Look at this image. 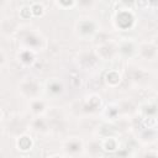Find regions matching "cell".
I'll return each mask as SVG.
<instances>
[{
  "label": "cell",
  "instance_id": "14",
  "mask_svg": "<svg viewBox=\"0 0 158 158\" xmlns=\"http://www.w3.org/2000/svg\"><path fill=\"white\" fill-rule=\"evenodd\" d=\"M77 0H57V2L62 6V7H70Z\"/></svg>",
  "mask_w": 158,
  "mask_h": 158
},
{
  "label": "cell",
  "instance_id": "3",
  "mask_svg": "<svg viewBox=\"0 0 158 158\" xmlns=\"http://www.w3.org/2000/svg\"><path fill=\"white\" fill-rule=\"evenodd\" d=\"M118 53V48L115 43L112 42H104V43H100L99 47H98V51H96V54L100 59H104V60H110L112 59L116 54Z\"/></svg>",
  "mask_w": 158,
  "mask_h": 158
},
{
  "label": "cell",
  "instance_id": "8",
  "mask_svg": "<svg viewBox=\"0 0 158 158\" xmlns=\"http://www.w3.org/2000/svg\"><path fill=\"white\" fill-rule=\"evenodd\" d=\"M83 149V143L79 138H70L65 142L64 144V151L68 153V154H77V153H80Z\"/></svg>",
  "mask_w": 158,
  "mask_h": 158
},
{
  "label": "cell",
  "instance_id": "2",
  "mask_svg": "<svg viewBox=\"0 0 158 158\" xmlns=\"http://www.w3.org/2000/svg\"><path fill=\"white\" fill-rule=\"evenodd\" d=\"M19 88H20V91L25 96L32 99V98H37V95L40 94L41 85H40V83L37 80H35L32 78H27V79H25V80L21 81V84L19 85Z\"/></svg>",
  "mask_w": 158,
  "mask_h": 158
},
{
  "label": "cell",
  "instance_id": "10",
  "mask_svg": "<svg viewBox=\"0 0 158 158\" xmlns=\"http://www.w3.org/2000/svg\"><path fill=\"white\" fill-rule=\"evenodd\" d=\"M117 48H118V53L125 57H132L136 53V46L131 41H122L117 46Z\"/></svg>",
  "mask_w": 158,
  "mask_h": 158
},
{
  "label": "cell",
  "instance_id": "6",
  "mask_svg": "<svg viewBox=\"0 0 158 158\" xmlns=\"http://www.w3.org/2000/svg\"><path fill=\"white\" fill-rule=\"evenodd\" d=\"M138 53L139 56L143 58V59H147V60H154L158 56V48L153 44V43H148V42H144V43H141L139 47H138Z\"/></svg>",
  "mask_w": 158,
  "mask_h": 158
},
{
  "label": "cell",
  "instance_id": "9",
  "mask_svg": "<svg viewBox=\"0 0 158 158\" xmlns=\"http://www.w3.org/2000/svg\"><path fill=\"white\" fill-rule=\"evenodd\" d=\"M30 110L32 111V114L35 115H41L46 111V101L40 99V98H32L30 99Z\"/></svg>",
  "mask_w": 158,
  "mask_h": 158
},
{
  "label": "cell",
  "instance_id": "5",
  "mask_svg": "<svg viewBox=\"0 0 158 158\" xmlns=\"http://www.w3.org/2000/svg\"><path fill=\"white\" fill-rule=\"evenodd\" d=\"M133 22H135V16L130 10H123V11H120L116 14V17H115L116 27L126 30V28L132 27Z\"/></svg>",
  "mask_w": 158,
  "mask_h": 158
},
{
  "label": "cell",
  "instance_id": "7",
  "mask_svg": "<svg viewBox=\"0 0 158 158\" xmlns=\"http://www.w3.org/2000/svg\"><path fill=\"white\" fill-rule=\"evenodd\" d=\"M46 91L51 96H58L64 91V86H63L62 81H59L58 79H52L47 83Z\"/></svg>",
  "mask_w": 158,
  "mask_h": 158
},
{
  "label": "cell",
  "instance_id": "1",
  "mask_svg": "<svg viewBox=\"0 0 158 158\" xmlns=\"http://www.w3.org/2000/svg\"><path fill=\"white\" fill-rule=\"evenodd\" d=\"M19 41L22 44H25L26 48L37 51V49L42 48L43 37L38 32H36L33 30H26V31L21 32V35L19 36Z\"/></svg>",
  "mask_w": 158,
  "mask_h": 158
},
{
  "label": "cell",
  "instance_id": "4",
  "mask_svg": "<svg viewBox=\"0 0 158 158\" xmlns=\"http://www.w3.org/2000/svg\"><path fill=\"white\" fill-rule=\"evenodd\" d=\"M77 32L80 37H90L96 32V25L90 19H80L77 22Z\"/></svg>",
  "mask_w": 158,
  "mask_h": 158
},
{
  "label": "cell",
  "instance_id": "12",
  "mask_svg": "<svg viewBox=\"0 0 158 158\" xmlns=\"http://www.w3.org/2000/svg\"><path fill=\"white\" fill-rule=\"evenodd\" d=\"M32 128L35 131H37V132H43V131H46L48 128V122L43 117L38 116L32 121Z\"/></svg>",
  "mask_w": 158,
  "mask_h": 158
},
{
  "label": "cell",
  "instance_id": "11",
  "mask_svg": "<svg viewBox=\"0 0 158 158\" xmlns=\"http://www.w3.org/2000/svg\"><path fill=\"white\" fill-rule=\"evenodd\" d=\"M17 58H19V60H20L22 64H25V65H31V64L35 62V53H33V49H30V48L22 49L21 52H19Z\"/></svg>",
  "mask_w": 158,
  "mask_h": 158
},
{
  "label": "cell",
  "instance_id": "13",
  "mask_svg": "<svg viewBox=\"0 0 158 158\" xmlns=\"http://www.w3.org/2000/svg\"><path fill=\"white\" fill-rule=\"evenodd\" d=\"M95 0H77L78 6H80L81 9H90L94 6Z\"/></svg>",
  "mask_w": 158,
  "mask_h": 158
}]
</instances>
